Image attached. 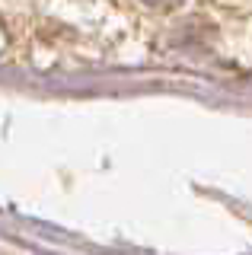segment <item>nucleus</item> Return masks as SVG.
<instances>
[{
	"instance_id": "1",
	"label": "nucleus",
	"mask_w": 252,
	"mask_h": 255,
	"mask_svg": "<svg viewBox=\"0 0 252 255\" xmlns=\"http://www.w3.org/2000/svg\"><path fill=\"white\" fill-rule=\"evenodd\" d=\"M144 3L156 6V10H172V6H179V3H182V0H144Z\"/></svg>"
}]
</instances>
